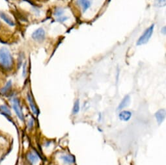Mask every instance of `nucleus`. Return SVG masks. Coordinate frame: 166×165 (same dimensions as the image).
I'll return each mask as SVG.
<instances>
[{
    "mask_svg": "<svg viewBox=\"0 0 166 165\" xmlns=\"http://www.w3.org/2000/svg\"><path fill=\"white\" fill-rule=\"evenodd\" d=\"M26 158H27L28 161L31 165H35L39 161V156L34 151H29L26 156Z\"/></svg>",
    "mask_w": 166,
    "mask_h": 165,
    "instance_id": "39448f33",
    "label": "nucleus"
},
{
    "mask_svg": "<svg viewBox=\"0 0 166 165\" xmlns=\"http://www.w3.org/2000/svg\"><path fill=\"white\" fill-rule=\"evenodd\" d=\"M130 97L128 95L125 96L124 97V98L122 99V100L121 102V103H119V105L118 106L117 110H121L122 109H124L125 107H127L128 106L129 103H130Z\"/></svg>",
    "mask_w": 166,
    "mask_h": 165,
    "instance_id": "9d476101",
    "label": "nucleus"
},
{
    "mask_svg": "<svg viewBox=\"0 0 166 165\" xmlns=\"http://www.w3.org/2000/svg\"><path fill=\"white\" fill-rule=\"evenodd\" d=\"M79 111V101L77 100L74 103V107H73L72 113L73 114H77Z\"/></svg>",
    "mask_w": 166,
    "mask_h": 165,
    "instance_id": "dca6fc26",
    "label": "nucleus"
},
{
    "mask_svg": "<svg viewBox=\"0 0 166 165\" xmlns=\"http://www.w3.org/2000/svg\"><path fill=\"white\" fill-rule=\"evenodd\" d=\"M154 4L158 7H162L165 5L166 0H155Z\"/></svg>",
    "mask_w": 166,
    "mask_h": 165,
    "instance_id": "f3484780",
    "label": "nucleus"
},
{
    "mask_svg": "<svg viewBox=\"0 0 166 165\" xmlns=\"http://www.w3.org/2000/svg\"><path fill=\"white\" fill-rule=\"evenodd\" d=\"M63 13H64V11L61 8H58V9H55V12H54V15H55V17L57 18L58 21L61 22H63L68 19L67 17L63 16Z\"/></svg>",
    "mask_w": 166,
    "mask_h": 165,
    "instance_id": "423d86ee",
    "label": "nucleus"
},
{
    "mask_svg": "<svg viewBox=\"0 0 166 165\" xmlns=\"http://www.w3.org/2000/svg\"><path fill=\"white\" fill-rule=\"evenodd\" d=\"M13 60L9 50L2 47L0 49V65L5 70H9L12 68Z\"/></svg>",
    "mask_w": 166,
    "mask_h": 165,
    "instance_id": "f257e3e1",
    "label": "nucleus"
},
{
    "mask_svg": "<svg viewBox=\"0 0 166 165\" xmlns=\"http://www.w3.org/2000/svg\"><path fill=\"white\" fill-rule=\"evenodd\" d=\"M32 38L36 42H42L45 38V31L42 28H39L33 33Z\"/></svg>",
    "mask_w": 166,
    "mask_h": 165,
    "instance_id": "20e7f679",
    "label": "nucleus"
},
{
    "mask_svg": "<svg viewBox=\"0 0 166 165\" xmlns=\"http://www.w3.org/2000/svg\"><path fill=\"white\" fill-rule=\"evenodd\" d=\"M25 68H26V64H24V67H23V76H25V73H26Z\"/></svg>",
    "mask_w": 166,
    "mask_h": 165,
    "instance_id": "6ab92c4d",
    "label": "nucleus"
},
{
    "mask_svg": "<svg viewBox=\"0 0 166 165\" xmlns=\"http://www.w3.org/2000/svg\"><path fill=\"white\" fill-rule=\"evenodd\" d=\"M12 109L16 113V115L18 117V118L22 122L24 121V115L23 114L22 109L20 105V102L17 97L13 99L12 100Z\"/></svg>",
    "mask_w": 166,
    "mask_h": 165,
    "instance_id": "7ed1b4c3",
    "label": "nucleus"
},
{
    "mask_svg": "<svg viewBox=\"0 0 166 165\" xmlns=\"http://www.w3.org/2000/svg\"><path fill=\"white\" fill-rule=\"evenodd\" d=\"M28 100L29 103V106H30L31 109L33 111V113L35 114H39L38 107H36L34 100H33V99L32 96L29 93L28 94Z\"/></svg>",
    "mask_w": 166,
    "mask_h": 165,
    "instance_id": "0eeeda50",
    "label": "nucleus"
},
{
    "mask_svg": "<svg viewBox=\"0 0 166 165\" xmlns=\"http://www.w3.org/2000/svg\"><path fill=\"white\" fill-rule=\"evenodd\" d=\"M0 18H1L3 21L5 23H7L8 25L10 26H14L15 25V22H13V20L9 17V16L5 14V12H0Z\"/></svg>",
    "mask_w": 166,
    "mask_h": 165,
    "instance_id": "9b49d317",
    "label": "nucleus"
},
{
    "mask_svg": "<svg viewBox=\"0 0 166 165\" xmlns=\"http://www.w3.org/2000/svg\"><path fill=\"white\" fill-rule=\"evenodd\" d=\"M155 117L157 118L158 124L163 122L165 118V110L164 109H160L155 114Z\"/></svg>",
    "mask_w": 166,
    "mask_h": 165,
    "instance_id": "1a4fd4ad",
    "label": "nucleus"
},
{
    "mask_svg": "<svg viewBox=\"0 0 166 165\" xmlns=\"http://www.w3.org/2000/svg\"><path fill=\"white\" fill-rule=\"evenodd\" d=\"M154 25L152 24L151 25L148 29H147L145 31V32L143 33V35L139 37L137 42V45L138 46H141L149 42V39L151 38L152 35V33L154 31Z\"/></svg>",
    "mask_w": 166,
    "mask_h": 165,
    "instance_id": "f03ea898",
    "label": "nucleus"
},
{
    "mask_svg": "<svg viewBox=\"0 0 166 165\" xmlns=\"http://www.w3.org/2000/svg\"><path fill=\"white\" fill-rule=\"evenodd\" d=\"M119 119L124 122H127L130 120L132 117V113L129 110H122L119 114Z\"/></svg>",
    "mask_w": 166,
    "mask_h": 165,
    "instance_id": "6e6552de",
    "label": "nucleus"
},
{
    "mask_svg": "<svg viewBox=\"0 0 166 165\" xmlns=\"http://www.w3.org/2000/svg\"><path fill=\"white\" fill-rule=\"evenodd\" d=\"M33 124H34V120H33V118H31L30 120H29V122H28V125L29 129L32 128V127L33 126Z\"/></svg>",
    "mask_w": 166,
    "mask_h": 165,
    "instance_id": "a211bd4d",
    "label": "nucleus"
},
{
    "mask_svg": "<svg viewBox=\"0 0 166 165\" xmlns=\"http://www.w3.org/2000/svg\"><path fill=\"white\" fill-rule=\"evenodd\" d=\"M61 159L63 161V162L67 164L74 163L75 161V158L72 155H63L61 156Z\"/></svg>",
    "mask_w": 166,
    "mask_h": 165,
    "instance_id": "ddd939ff",
    "label": "nucleus"
},
{
    "mask_svg": "<svg viewBox=\"0 0 166 165\" xmlns=\"http://www.w3.org/2000/svg\"><path fill=\"white\" fill-rule=\"evenodd\" d=\"M77 3L82 7L83 12L87 11L91 5V3L89 0H78Z\"/></svg>",
    "mask_w": 166,
    "mask_h": 165,
    "instance_id": "f8f14e48",
    "label": "nucleus"
},
{
    "mask_svg": "<svg viewBox=\"0 0 166 165\" xmlns=\"http://www.w3.org/2000/svg\"><path fill=\"white\" fill-rule=\"evenodd\" d=\"M0 112L7 117H11L12 115L11 110L6 105H1L0 106Z\"/></svg>",
    "mask_w": 166,
    "mask_h": 165,
    "instance_id": "4468645a",
    "label": "nucleus"
},
{
    "mask_svg": "<svg viewBox=\"0 0 166 165\" xmlns=\"http://www.w3.org/2000/svg\"><path fill=\"white\" fill-rule=\"evenodd\" d=\"M11 87H12V81L9 80V81H7V83H6L5 86L4 87H3V88L0 90V92L3 94H7L8 92L11 90Z\"/></svg>",
    "mask_w": 166,
    "mask_h": 165,
    "instance_id": "2eb2a0df",
    "label": "nucleus"
}]
</instances>
